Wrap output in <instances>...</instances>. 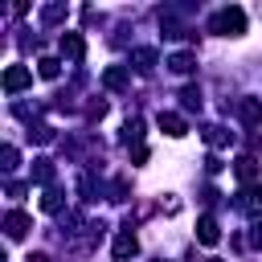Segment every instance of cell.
I'll return each instance as SVG.
<instances>
[{
	"label": "cell",
	"mask_w": 262,
	"mask_h": 262,
	"mask_svg": "<svg viewBox=\"0 0 262 262\" xmlns=\"http://www.w3.org/2000/svg\"><path fill=\"white\" fill-rule=\"evenodd\" d=\"M209 29L221 33V37H242V33H246V12H242V8H221V12H213Z\"/></svg>",
	"instance_id": "cell-1"
},
{
	"label": "cell",
	"mask_w": 262,
	"mask_h": 262,
	"mask_svg": "<svg viewBox=\"0 0 262 262\" xmlns=\"http://www.w3.org/2000/svg\"><path fill=\"white\" fill-rule=\"evenodd\" d=\"M246 217H258L262 213V184H246L242 192H237V201H233Z\"/></svg>",
	"instance_id": "cell-2"
},
{
	"label": "cell",
	"mask_w": 262,
	"mask_h": 262,
	"mask_svg": "<svg viewBox=\"0 0 262 262\" xmlns=\"http://www.w3.org/2000/svg\"><path fill=\"white\" fill-rule=\"evenodd\" d=\"M29 229H33V217H29V213H20V209H12V213L4 217V233H8L12 242H20V237H25Z\"/></svg>",
	"instance_id": "cell-3"
},
{
	"label": "cell",
	"mask_w": 262,
	"mask_h": 262,
	"mask_svg": "<svg viewBox=\"0 0 262 262\" xmlns=\"http://www.w3.org/2000/svg\"><path fill=\"white\" fill-rule=\"evenodd\" d=\"M29 82H33V74H29L25 66H8V70H4V94H20Z\"/></svg>",
	"instance_id": "cell-4"
},
{
	"label": "cell",
	"mask_w": 262,
	"mask_h": 262,
	"mask_svg": "<svg viewBox=\"0 0 262 262\" xmlns=\"http://www.w3.org/2000/svg\"><path fill=\"white\" fill-rule=\"evenodd\" d=\"M111 254H115V262H131V258L139 254L135 233H119V237H115V246H111Z\"/></svg>",
	"instance_id": "cell-5"
},
{
	"label": "cell",
	"mask_w": 262,
	"mask_h": 262,
	"mask_svg": "<svg viewBox=\"0 0 262 262\" xmlns=\"http://www.w3.org/2000/svg\"><path fill=\"white\" fill-rule=\"evenodd\" d=\"M237 119H242L246 127H258V123H262V102H258V98H237Z\"/></svg>",
	"instance_id": "cell-6"
},
{
	"label": "cell",
	"mask_w": 262,
	"mask_h": 262,
	"mask_svg": "<svg viewBox=\"0 0 262 262\" xmlns=\"http://www.w3.org/2000/svg\"><path fill=\"white\" fill-rule=\"evenodd\" d=\"M61 53H66L70 61H82V53H86V41H82V33H61Z\"/></svg>",
	"instance_id": "cell-7"
},
{
	"label": "cell",
	"mask_w": 262,
	"mask_h": 262,
	"mask_svg": "<svg viewBox=\"0 0 262 262\" xmlns=\"http://www.w3.org/2000/svg\"><path fill=\"white\" fill-rule=\"evenodd\" d=\"M196 242H201V246H217V242H221V229H217L213 217H201V221H196Z\"/></svg>",
	"instance_id": "cell-8"
},
{
	"label": "cell",
	"mask_w": 262,
	"mask_h": 262,
	"mask_svg": "<svg viewBox=\"0 0 262 262\" xmlns=\"http://www.w3.org/2000/svg\"><path fill=\"white\" fill-rule=\"evenodd\" d=\"M127 82H131V78H127V70H123V66L102 70V86H106V90H127Z\"/></svg>",
	"instance_id": "cell-9"
},
{
	"label": "cell",
	"mask_w": 262,
	"mask_h": 262,
	"mask_svg": "<svg viewBox=\"0 0 262 262\" xmlns=\"http://www.w3.org/2000/svg\"><path fill=\"white\" fill-rule=\"evenodd\" d=\"M160 127H164V131H168L172 139H180V135L188 131V123H184L180 115H172V111H160Z\"/></svg>",
	"instance_id": "cell-10"
},
{
	"label": "cell",
	"mask_w": 262,
	"mask_h": 262,
	"mask_svg": "<svg viewBox=\"0 0 262 262\" xmlns=\"http://www.w3.org/2000/svg\"><path fill=\"white\" fill-rule=\"evenodd\" d=\"M233 172H237L242 184H254V176H258V160H254V156H242V160L233 164Z\"/></svg>",
	"instance_id": "cell-11"
},
{
	"label": "cell",
	"mask_w": 262,
	"mask_h": 262,
	"mask_svg": "<svg viewBox=\"0 0 262 262\" xmlns=\"http://www.w3.org/2000/svg\"><path fill=\"white\" fill-rule=\"evenodd\" d=\"M168 70H172V74H192V70H196V57H192V53H172V57H168Z\"/></svg>",
	"instance_id": "cell-12"
},
{
	"label": "cell",
	"mask_w": 262,
	"mask_h": 262,
	"mask_svg": "<svg viewBox=\"0 0 262 262\" xmlns=\"http://www.w3.org/2000/svg\"><path fill=\"white\" fill-rule=\"evenodd\" d=\"M131 61H135V70H139V74H151V70H156V49H135V53H131Z\"/></svg>",
	"instance_id": "cell-13"
},
{
	"label": "cell",
	"mask_w": 262,
	"mask_h": 262,
	"mask_svg": "<svg viewBox=\"0 0 262 262\" xmlns=\"http://www.w3.org/2000/svg\"><path fill=\"white\" fill-rule=\"evenodd\" d=\"M66 16H70L66 4H45V8H41V20H45V25H57V20H66Z\"/></svg>",
	"instance_id": "cell-14"
},
{
	"label": "cell",
	"mask_w": 262,
	"mask_h": 262,
	"mask_svg": "<svg viewBox=\"0 0 262 262\" xmlns=\"http://www.w3.org/2000/svg\"><path fill=\"white\" fill-rule=\"evenodd\" d=\"M33 180H37V184H49V180H53V164H49V160H33Z\"/></svg>",
	"instance_id": "cell-15"
},
{
	"label": "cell",
	"mask_w": 262,
	"mask_h": 262,
	"mask_svg": "<svg viewBox=\"0 0 262 262\" xmlns=\"http://www.w3.org/2000/svg\"><path fill=\"white\" fill-rule=\"evenodd\" d=\"M37 70H41V78H57V74H61V61H57V57H41Z\"/></svg>",
	"instance_id": "cell-16"
},
{
	"label": "cell",
	"mask_w": 262,
	"mask_h": 262,
	"mask_svg": "<svg viewBox=\"0 0 262 262\" xmlns=\"http://www.w3.org/2000/svg\"><path fill=\"white\" fill-rule=\"evenodd\" d=\"M41 209H45V213H57V209H61V192H57V188H45V196H41Z\"/></svg>",
	"instance_id": "cell-17"
},
{
	"label": "cell",
	"mask_w": 262,
	"mask_h": 262,
	"mask_svg": "<svg viewBox=\"0 0 262 262\" xmlns=\"http://www.w3.org/2000/svg\"><path fill=\"white\" fill-rule=\"evenodd\" d=\"M205 139H209L213 147H221V143H229V131H225V127H205Z\"/></svg>",
	"instance_id": "cell-18"
},
{
	"label": "cell",
	"mask_w": 262,
	"mask_h": 262,
	"mask_svg": "<svg viewBox=\"0 0 262 262\" xmlns=\"http://www.w3.org/2000/svg\"><path fill=\"white\" fill-rule=\"evenodd\" d=\"M180 98H184V106H188V111H192V106H201V90H196V86H184V90H180Z\"/></svg>",
	"instance_id": "cell-19"
},
{
	"label": "cell",
	"mask_w": 262,
	"mask_h": 262,
	"mask_svg": "<svg viewBox=\"0 0 262 262\" xmlns=\"http://www.w3.org/2000/svg\"><path fill=\"white\" fill-rule=\"evenodd\" d=\"M29 135H33L37 143H49V139H53V127H45V123H37V127H33Z\"/></svg>",
	"instance_id": "cell-20"
},
{
	"label": "cell",
	"mask_w": 262,
	"mask_h": 262,
	"mask_svg": "<svg viewBox=\"0 0 262 262\" xmlns=\"http://www.w3.org/2000/svg\"><path fill=\"white\" fill-rule=\"evenodd\" d=\"M16 168V147H4V172Z\"/></svg>",
	"instance_id": "cell-21"
},
{
	"label": "cell",
	"mask_w": 262,
	"mask_h": 262,
	"mask_svg": "<svg viewBox=\"0 0 262 262\" xmlns=\"http://www.w3.org/2000/svg\"><path fill=\"white\" fill-rule=\"evenodd\" d=\"M250 242H254V246L262 250V225H254V233H250Z\"/></svg>",
	"instance_id": "cell-22"
},
{
	"label": "cell",
	"mask_w": 262,
	"mask_h": 262,
	"mask_svg": "<svg viewBox=\"0 0 262 262\" xmlns=\"http://www.w3.org/2000/svg\"><path fill=\"white\" fill-rule=\"evenodd\" d=\"M25 262H53V258H49V254H29Z\"/></svg>",
	"instance_id": "cell-23"
}]
</instances>
